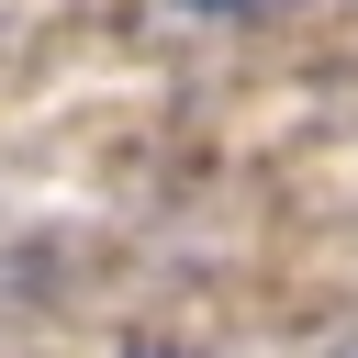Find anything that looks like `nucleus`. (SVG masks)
<instances>
[{"instance_id": "f257e3e1", "label": "nucleus", "mask_w": 358, "mask_h": 358, "mask_svg": "<svg viewBox=\"0 0 358 358\" xmlns=\"http://www.w3.org/2000/svg\"><path fill=\"white\" fill-rule=\"evenodd\" d=\"M190 11H257V0H190Z\"/></svg>"}]
</instances>
